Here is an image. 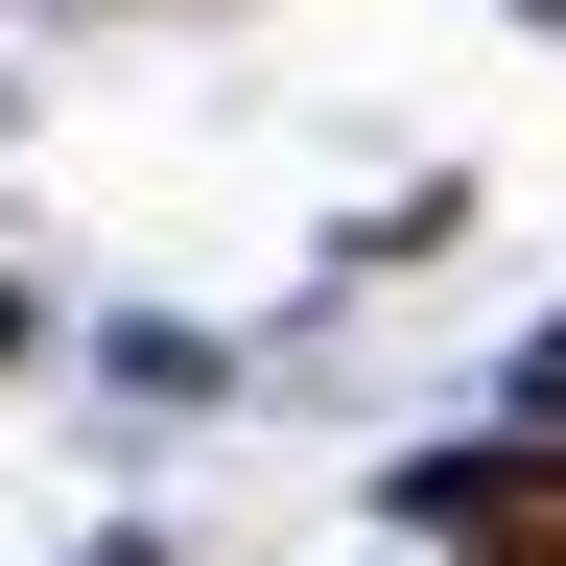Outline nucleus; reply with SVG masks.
I'll use <instances>...</instances> for the list:
<instances>
[{
	"instance_id": "3",
	"label": "nucleus",
	"mask_w": 566,
	"mask_h": 566,
	"mask_svg": "<svg viewBox=\"0 0 566 566\" xmlns=\"http://www.w3.org/2000/svg\"><path fill=\"white\" fill-rule=\"evenodd\" d=\"M543 401H566V331H543Z\"/></svg>"
},
{
	"instance_id": "1",
	"label": "nucleus",
	"mask_w": 566,
	"mask_h": 566,
	"mask_svg": "<svg viewBox=\"0 0 566 566\" xmlns=\"http://www.w3.org/2000/svg\"><path fill=\"white\" fill-rule=\"evenodd\" d=\"M24 331H48V307H24V283H0V354H24Z\"/></svg>"
},
{
	"instance_id": "2",
	"label": "nucleus",
	"mask_w": 566,
	"mask_h": 566,
	"mask_svg": "<svg viewBox=\"0 0 566 566\" xmlns=\"http://www.w3.org/2000/svg\"><path fill=\"white\" fill-rule=\"evenodd\" d=\"M95 566H166V543H95Z\"/></svg>"
}]
</instances>
